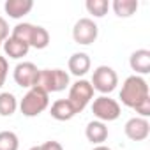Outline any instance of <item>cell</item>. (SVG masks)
<instances>
[{"mask_svg":"<svg viewBox=\"0 0 150 150\" xmlns=\"http://www.w3.org/2000/svg\"><path fill=\"white\" fill-rule=\"evenodd\" d=\"M124 131H125V136L129 139H132V141H143L150 134V124H148L146 118L134 117V118H131V120L125 122Z\"/></svg>","mask_w":150,"mask_h":150,"instance_id":"obj_10","label":"cell"},{"mask_svg":"<svg viewBox=\"0 0 150 150\" xmlns=\"http://www.w3.org/2000/svg\"><path fill=\"white\" fill-rule=\"evenodd\" d=\"M34 87L44 90L46 94L62 92L69 87V74L62 69H42L37 74V80H35Z\"/></svg>","mask_w":150,"mask_h":150,"instance_id":"obj_3","label":"cell"},{"mask_svg":"<svg viewBox=\"0 0 150 150\" xmlns=\"http://www.w3.org/2000/svg\"><path fill=\"white\" fill-rule=\"evenodd\" d=\"M150 97V92H148V83L141 78V76H129L124 85H122V90H120V101L124 106L127 108H136L139 103H143L145 99Z\"/></svg>","mask_w":150,"mask_h":150,"instance_id":"obj_1","label":"cell"},{"mask_svg":"<svg viewBox=\"0 0 150 150\" xmlns=\"http://www.w3.org/2000/svg\"><path fill=\"white\" fill-rule=\"evenodd\" d=\"M13 37L21 39L23 42H27L30 48L35 50H44L50 44V34L44 27L39 25H32V23H18L13 28Z\"/></svg>","mask_w":150,"mask_h":150,"instance_id":"obj_2","label":"cell"},{"mask_svg":"<svg viewBox=\"0 0 150 150\" xmlns=\"http://www.w3.org/2000/svg\"><path fill=\"white\" fill-rule=\"evenodd\" d=\"M85 7L94 18H103L110 9V2L108 0H87Z\"/></svg>","mask_w":150,"mask_h":150,"instance_id":"obj_19","label":"cell"},{"mask_svg":"<svg viewBox=\"0 0 150 150\" xmlns=\"http://www.w3.org/2000/svg\"><path fill=\"white\" fill-rule=\"evenodd\" d=\"M28 150H41L39 146H32V148H28Z\"/></svg>","mask_w":150,"mask_h":150,"instance_id":"obj_26","label":"cell"},{"mask_svg":"<svg viewBox=\"0 0 150 150\" xmlns=\"http://www.w3.org/2000/svg\"><path fill=\"white\" fill-rule=\"evenodd\" d=\"M131 69L138 74H148L150 72V51L148 50H136L129 58Z\"/></svg>","mask_w":150,"mask_h":150,"instance_id":"obj_12","label":"cell"},{"mask_svg":"<svg viewBox=\"0 0 150 150\" xmlns=\"http://www.w3.org/2000/svg\"><path fill=\"white\" fill-rule=\"evenodd\" d=\"M4 51H6V55L9 57V58H23V57H27V53H28V50H30V46L27 44V42H23L21 39H16V37H13V35H9L6 41H4Z\"/></svg>","mask_w":150,"mask_h":150,"instance_id":"obj_14","label":"cell"},{"mask_svg":"<svg viewBox=\"0 0 150 150\" xmlns=\"http://www.w3.org/2000/svg\"><path fill=\"white\" fill-rule=\"evenodd\" d=\"M34 7L32 0H6L4 4V11L6 14H9V18L20 20L23 16H27Z\"/></svg>","mask_w":150,"mask_h":150,"instance_id":"obj_11","label":"cell"},{"mask_svg":"<svg viewBox=\"0 0 150 150\" xmlns=\"http://www.w3.org/2000/svg\"><path fill=\"white\" fill-rule=\"evenodd\" d=\"M18 108V101L13 94L2 92L0 94V115L2 117H11Z\"/></svg>","mask_w":150,"mask_h":150,"instance_id":"obj_18","label":"cell"},{"mask_svg":"<svg viewBox=\"0 0 150 150\" xmlns=\"http://www.w3.org/2000/svg\"><path fill=\"white\" fill-rule=\"evenodd\" d=\"M0 48H2V42H0Z\"/></svg>","mask_w":150,"mask_h":150,"instance_id":"obj_27","label":"cell"},{"mask_svg":"<svg viewBox=\"0 0 150 150\" xmlns=\"http://www.w3.org/2000/svg\"><path fill=\"white\" fill-rule=\"evenodd\" d=\"M50 115L58 122H65V120H71L76 115V111H74L72 104L67 99H57L50 108Z\"/></svg>","mask_w":150,"mask_h":150,"instance_id":"obj_16","label":"cell"},{"mask_svg":"<svg viewBox=\"0 0 150 150\" xmlns=\"http://www.w3.org/2000/svg\"><path fill=\"white\" fill-rule=\"evenodd\" d=\"M7 72H9V64H7V58H6V57H0V87H2V85L6 83Z\"/></svg>","mask_w":150,"mask_h":150,"instance_id":"obj_22","label":"cell"},{"mask_svg":"<svg viewBox=\"0 0 150 150\" xmlns=\"http://www.w3.org/2000/svg\"><path fill=\"white\" fill-rule=\"evenodd\" d=\"M39 69L35 64L32 62H20L14 67V81L21 87V88H32L35 80H37Z\"/></svg>","mask_w":150,"mask_h":150,"instance_id":"obj_9","label":"cell"},{"mask_svg":"<svg viewBox=\"0 0 150 150\" xmlns=\"http://www.w3.org/2000/svg\"><path fill=\"white\" fill-rule=\"evenodd\" d=\"M97 34H99V27L90 18L78 20L76 25H74V28H72V39H74V42L83 44V46H88V44L96 42Z\"/></svg>","mask_w":150,"mask_h":150,"instance_id":"obj_8","label":"cell"},{"mask_svg":"<svg viewBox=\"0 0 150 150\" xmlns=\"http://www.w3.org/2000/svg\"><path fill=\"white\" fill-rule=\"evenodd\" d=\"M92 113L97 117L99 122H113L120 117V104L108 96H101L94 99Z\"/></svg>","mask_w":150,"mask_h":150,"instance_id":"obj_7","label":"cell"},{"mask_svg":"<svg viewBox=\"0 0 150 150\" xmlns=\"http://www.w3.org/2000/svg\"><path fill=\"white\" fill-rule=\"evenodd\" d=\"M7 37H9V25L2 16H0V42H4Z\"/></svg>","mask_w":150,"mask_h":150,"instance_id":"obj_23","label":"cell"},{"mask_svg":"<svg viewBox=\"0 0 150 150\" xmlns=\"http://www.w3.org/2000/svg\"><path fill=\"white\" fill-rule=\"evenodd\" d=\"M134 111H136V113H139V115H141V118L150 117V97H148V99H145L143 103H139V104L134 108Z\"/></svg>","mask_w":150,"mask_h":150,"instance_id":"obj_21","label":"cell"},{"mask_svg":"<svg viewBox=\"0 0 150 150\" xmlns=\"http://www.w3.org/2000/svg\"><path fill=\"white\" fill-rule=\"evenodd\" d=\"M92 88L101 92V94H110L117 88L118 85V76L117 72L110 67V65H99L94 74H92V81H90Z\"/></svg>","mask_w":150,"mask_h":150,"instance_id":"obj_6","label":"cell"},{"mask_svg":"<svg viewBox=\"0 0 150 150\" xmlns=\"http://www.w3.org/2000/svg\"><path fill=\"white\" fill-rule=\"evenodd\" d=\"M94 99V88L90 85V81L87 80H78L76 83H72L69 88V97L67 101L72 104L74 111L80 113L87 108V104Z\"/></svg>","mask_w":150,"mask_h":150,"instance_id":"obj_5","label":"cell"},{"mask_svg":"<svg viewBox=\"0 0 150 150\" xmlns=\"http://www.w3.org/2000/svg\"><path fill=\"white\" fill-rule=\"evenodd\" d=\"M111 7L118 18H131L138 11V0H113Z\"/></svg>","mask_w":150,"mask_h":150,"instance_id":"obj_17","label":"cell"},{"mask_svg":"<svg viewBox=\"0 0 150 150\" xmlns=\"http://www.w3.org/2000/svg\"><path fill=\"white\" fill-rule=\"evenodd\" d=\"M50 94H46L44 90L37 88V87H32L28 88V92L23 96L21 103H20V110L25 117H37L41 115L48 106H50Z\"/></svg>","mask_w":150,"mask_h":150,"instance_id":"obj_4","label":"cell"},{"mask_svg":"<svg viewBox=\"0 0 150 150\" xmlns=\"http://www.w3.org/2000/svg\"><path fill=\"white\" fill-rule=\"evenodd\" d=\"M94 150H111V148H110V146H104V145H97Z\"/></svg>","mask_w":150,"mask_h":150,"instance_id":"obj_25","label":"cell"},{"mask_svg":"<svg viewBox=\"0 0 150 150\" xmlns=\"http://www.w3.org/2000/svg\"><path fill=\"white\" fill-rule=\"evenodd\" d=\"M39 148H41V150H64L62 145H60L58 141H55V139H50V141L39 145Z\"/></svg>","mask_w":150,"mask_h":150,"instance_id":"obj_24","label":"cell"},{"mask_svg":"<svg viewBox=\"0 0 150 150\" xmlns=\"http://www.w3.org/2000/svg\"><path fill=\"white\" fill-rule=\"evenodd\" d=\"M67 65H69V71L74 74V76H78V78L85 76V74L90 71V57L87 53H83V51L74 53V55H71Z\"/></svg>","mask_w":150,"mask_h":150,"instance_id":"obj_13","label":"cell"},{"mask_svg":"<svg viewBox=\"0 0 150 150\" xmlns=\"http://www.w3.org/2000/svg\"><path fill=\"white\" fill-rule=\"evenodd\" d=\"M85 136L90 143L94 145H103L108 138V127L104 122H99V120H92L88 122L87 129H85Z\"/></svg>","mask_w":150,"mask_h":150,"instance_id":"obj_15","label":"cell"},{"mask_svg":"<svg viewBox=\"0 0 150 150\" xmlns=\"http://www.w3.org/2000/svg\"><path fill=\"white\" fill-rule=\"evenodd\" d=\"M20 139L13 131H2L0 132V150H18Z\"/></svg>","mask_w":150,"mask_h":150,"instance_id":"obj_20","label":"cell"}]
</instances>
